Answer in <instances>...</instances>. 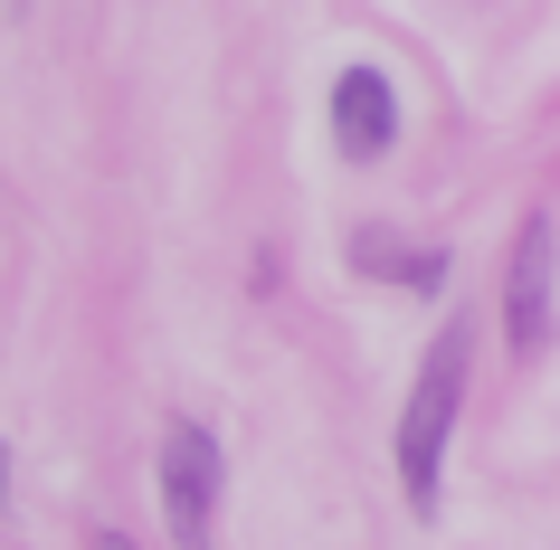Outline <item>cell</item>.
I'll return each instance as SVG.
<instances>
[{
    "label": "cell",
    "mask_w": 560,
    "mask_h": 550,
    "mask_svg": "<svg viewBox=\"0 0 560 550\" xmlns=\"http://www.w3.org/2000/svg\"><path fill=\"white\" fill-rule=\"evenodd\" d=\"M399 143V95H389L381 67H342L332 77V152L342 162H381Z\"/></svg>",
    "instance_id": "cell-4"
},
{
    "label": "cell",
    "mask_w": 560,
    "mask_h": 550,
    "mask_svg": "<svg viewBox=\"0 0 560 550\" xmlns=\"http://www.w3.org/2000/svg\"><path fill=\"white\" fill-rule=\"evenodd\" d=\"M0 513H10V446H0Z\"/></svg>",
    "instance_id": "cell-7"
},
{
    "label": "cell",
    "mask_w": 560,
    "mask_h": 550,
    "mask_svg": "<svg viewBox=\"0 0 560 550\" xmlns=\"http://www.w3.org/2000/svg\"><path fill=\"white\" fill-rule=\"evenodd\" d=\"M86 550H133V541H124V531H95V541Z\"/></svg>",
    "instance_id": "cell-6"
},
{
    "label": "cell",
    "mask_w": 560,
    "mask_h": 550,
    "mask_svg": "<svg viewBox=\"0 0 560 550\" xmlns=\"http://www.w3.org/2000/svg\"><path fill=\"white\" fill-rule=\"evenodd\" d=\"M361 266H381V276H399V285H446V257H399L389 237H361Z\"/></svg>",
    "instance_id": "cell-5"
},
{
    "label": "cell",
    "mask_w": 560,
    "mask_h": 550,
    "mask_svg": "<svg viewBox=\"0 0 560 550\" xmlns=\"http://www.w3.org/2000/svg\"><path fill=\"white\" fill-rule=\"evenodd\" d=\"M466 361L475 332L446 314V332L418 361V389L399 408V484H409V513H438V475H446V428H456V399H466Z\"/></svg>",
    "instance_id": "cell-1"
},
{
    "label": "cell",
    "mask_w": 560,
    "mask_h": 550,
    "mask_svg": "<svg viewBox=\"0 0 560 550\" xmlns=\"http://www.w3.org/2000/svg\"><path fill=\"white\" fill-rule=\"evenodd\" d=\"M503 342H513V361L551 351V209H532L523 237H513V266H503Z\"/></svg>",
    "instance_id": "cell-3"
},
{
    "label": "cell",
    "mask_w": 560,
    "mask_h": 550,
    "mask_svg": "<svg viewBox=\"0 0 560 550\" xmlns=\"http://www.w3.org/2000/svg\"><path fill=\"white\" fill-rule=\"evenodd\" d=\"M162 513L180 550H219V436L200 418H172L162 436Z\"/></svg>",
    "instance_id": "cell-2"
}]
</instances>
